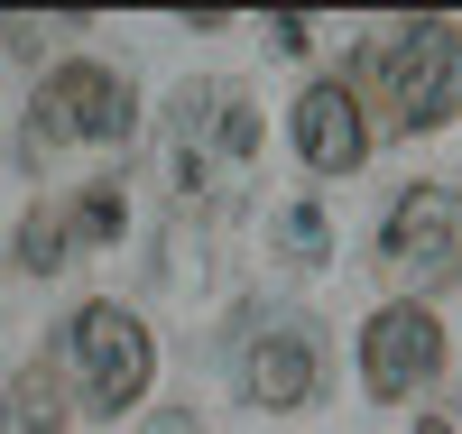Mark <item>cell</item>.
Masks as SVG:
<instances>
[{
    "label": "cell",
    "mask_w": 462,
    "mask_h": 434,
    "mask_svg": "<svg viewBox=\"0 0 462 434\" xmlns=\"http://www.w3.org/2000/svg\"><path fill=\"white\" fill-rule=\"evenodd\" d=\"M361 84L379 93V111H389L398 130L453 121V102H462V28L407 19L389 37H370V47H361Z\"/></svg>",
    "instance_id": "cell-1"
},
{
    "label": "cell",
    "mask_w": 462,
    "mask_h": 434,
    "mask_svg": "<svg viewBox=\"0 0 462 434\" xmlns=\"http://www.w3.org/2000/svg\"><path fill=\"white\" fill-rule=\"evenodd\" d=\"M259 148V111L231 93V84H195L176 102V139H167V176L185 204H213V194H231V176L250 167Z\"/></svg>",
    "instance_id": "cell-2"
},
{
    "label": "cell",
    "mask_w": 462,
    "mask_h": 434,
    "mask_svg": "<svg viewBox=\"0 0 462 434\" xmlns=\"http://www.w3.org/2000/svg\"><path fill=\"white\" fill-rule=\"evenodd\" d=\"M65 351H74V379H84V407H102V416L139 407L148 370H158L148 324H139L130 305H84V314L65 324Z\"/></svg>",
    "instance_id": "cell-3"
},
{
    "label": "cell",
    "mask_w": 462,
    "mask_h": 434,
    "mask_svg": "<svg viewBox=\"0 0 462 434\" xmlns=\"http://www.w3.org/2000/svg\"><path fill=\"white\" fill-rule=\"evenodd\" d=\"M379 259L416 287H453L462 278V204L444 185H407L389 204V222H379Z\"/></svg>",
    "instance_id": "cell-4"
},
{
    "label": "cell",
    "mask_w": 462,
    "mask_h": 434,
    "mask_svg": "<svg viewBox=\"0 0 462 434\" xmlns=\"http://www.w3.org/2000/svg\"><path fill=\"white\" fill-rule=\"evenodd\" d=\"M28 130L56 139V148H74V139H130V84L111 65H56L47 84H37V102H28Z\"/></svg>",
    "instance_id": "cell-5"
},
{
    "label": "cell",
    "mask_w": 462,
    "mask_h": 434,
    "mask_svg": "<svg viewBox=\"0 0 462 434\" xmlns=\"http://www.w3.org/2000/svg\"><path fill=\"white\" fill-rule=\"evenodd\" d=\"M435 370H444V333H435L426 305L370 314V333H361V379H370V398H407V388H426Z\"/></svg>",
    "instance_id": "cell-6"
},
{
    "label": "cell",
    "mask_w": 462,
    "mask_h": 434,
    "mask_svg": "<svg viewBox=\"0 0 462 434\" xmlns=\"http://www.w3.org/2000/svg\"><path fill=\"white\" fill-rule=\"evenodd\" d=\"M296 157L315 176H352L370 157V121H361V93L352 84H305L296 93Z\"/></svg>",
    "instance_id": "cell-7"
},
{
    "label": "cell",
    "mask_w": 462,
    "mask_h": 434,
    "mask_svg": "<svg viewBox=\"0 0 462 434\" xmlns=\"http://www.w3.org/2000/svg\"><path fill=\"white\" fill-rule=\"evenodd\" d=\"M241 398L250 407H305L315 398V342L305 333H259L241 361Z\"/></svg>",
    "instance_id": "cell-8"
},
{
    "label": "cell",
    "mask_w": 462,
    "mask_h": 434,
    "mask_svg": "<svg viewBox=\"0 0 462 434\" xmlns=\"http://www.w3.org/2000/svg\"><path fill=\"white\" fill-rule=\"evenodd\" d=\"M65 250H74V213H65V204H37V213L19 222V268H28V278H47Z\"/></svg>",
    "instance_id": "cell-9"
},
{
    "label": "cell",
    "mask_w": 462,
    "mask_h": 434,
    "mask_svg": "<svg viewBox=\"0 0 462 434\" xmlns=\"http://www.w3.org/2000/svg\"><path fill=\"white\" fill-rule=\"evenodd\" d=\"M10 425L19 434H65V407H56V379L47 370H19L10 379Z\"/></svg>",
    "instance_id": "cell-10"
},
{
    "label": "cell",
    "mask_w": 462,
    "mask_h": 434,
    "mask_svg": "<svg viewBox=\"0 0 462 434\" xmlns=\"http://www.w3.org/2000/svg\"><path fill=\"white\" fill-rule=\"evenodd\" d=\"M74 241H121V222H130V204H121V185H93V194H74Z\"/></svg>",
    "instance_id": "cell-11"
},
{
    "label": "cell",
    "mask_w": 462,
    "mask_h": 434,
    "mask_svg": "<svg viewBox=\"0 0 462 434\" xmlns=\"http://www.w3.org/2000/svg\"><path fill=\"white\" fill-rule=\"evenodd\" d=\"M287 250H296V259H324V250H333V231H324L315 204H296V213H287Z\"/></svg>",
    "instance_id": "cell-12"
},
{
    "label": "cell",
    "mask_w": 462,
    "mask_h": 434,
    "mask_svg": "<svg viewBox=\"0 0 462 434\" xmlns=\"http://www.w3.org/2000/svg\"><path fill=\"white\" fill-rule=\"evenodd\" d=\"M148 434H195V416H167V425H148Z\"/></svg>",
    "instance_id": "cell-13"
},
{
    "label": "cell",
    "mask_w": 462,
    "mask_h": 434,
    "mask_svg": "<svg viewBox=\"0 0 462 434\" xmlns=\"http://www.w3.org/2000/svg\"><path fill=\"white\" fill-rule=\"evenodd\" d=\"M416 434H462V425H453V416H426V425H416Z\"/></svg>",
    "instance_id": "cell-14"
}]
</instances>
